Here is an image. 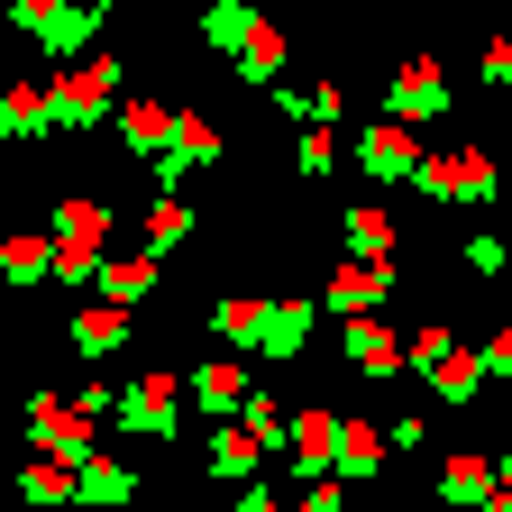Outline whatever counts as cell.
<instances>
[{
	"label": "cell",
	"mask_w": 512,
	"mask_h": 512,
	"mask_svg": "<svg viewBox=\"0 0 512 512\" xmlns=\"http://www.w3.org/2000/svg\"><path fill=\"white\" fill-rule=\"evenodd\" d=\"M119 339H128V311L119 302H83L74 311V357H110Z\"/></svg>",
	"instance_id": "603a6c76"
},
{
	"label": "cell",
	"mask_w": 512,
	"mask_h": 512,
	"mask_svg": "<svg viewBox=\"0 0 512 512\" xmlns=\"http://www.w3.org/2000/svg\"><path fill=\"white\" fill-rule=\"evenodd\" d=\"M485 83H494V92H512V37H494V46H485Z\"/></svg>",
	"instance_id": "f1b7e54d"
},
{
	"label": "cell",
	"mask_w": 512,
	"mask_h": 512,
	"mask_svg": "<svg viewBox=\"0 0 512 512\" xmlns=\"http://www.w3.org/2000/svg\"><path fill=\"white\" fill-rule=\"evenodd\" d=\"M430 202H467V211H485L494 202V156L485 147H439V156H421V174H412Z\"/></svg>",
	"instance_id": "5b68a950"
},
{
	"label": "cell",
	"mask_w": 512,
	"mask_h": 512,
	"mask_svg": "<svg viewBox=\"0 0 512 512\" xmlns=\"http://www.w3.org/2000/svg\"><path fill=\"white\" fill-rule=\"evenodd\" d=\"M384 458H394V439H384L375 421H348V430H339V485H366V476H384Z\"/></svg>",
	"instance_id": "44dd1931"
},
{
	"label": "cell",
	"mask_w": 512,
	"mask_h": 512,
	"mask_svg": "<svg viewBox=\"0 0 512 512\" xmlns=\"http://www.w3.org/2000/svg\"><path fill=\"white\" fill-rule=\"evenodd\" d=\"M339 238H348V256H366V266H394V211H384V202L339 211Z\"/></svg>",
	"instance_id": "d6986e66"
},
{
	"label": "cell",
	"mask_w": 512,
	"mask_h": 512,
	"mask_svg": "<svg viewBox=\"0 0 512 512\" xmlns=\"http://www.w3.org/2000/svg\"><path fill=\"white\" fill-rule=\"evenodd\" d=\"M512 266V238L503 229H467V275H503Z\"/></svg>",
	"instance_id": "4316f807"
},
{
	"label": "cell",
	"mask_w": 512,
	"mask_h": 512,
	"mask_svg": "<svg viewBox=\"0 0 512 512\" xmlns=\"http://www.w3.org/2000/svg\"><path fill=\"white\" fill-rule=\"evenodd\" d=\"M476 512H512V485H494V494H485V503H476Z\"/></svg>",
	"instance_id": "1f68e13d"
},
{
	"label": "cell",
	"mask_w": 512,
	"mask_h": 512,
	"mask_svg": "<svg viewBox=\"0 0 512 512\" xmlns=\"http://www.w3.org/2000/svg\"><path fill=\"white\" fill-rule=\"evenodd\" d=\"M339 357H348V366H357L366 384H384V375H394V366H403L412 348H403L394 330H384V320H348V330H339Z\"/></svg>",
	"instance_id": "8fae6325"
},
{
	"label": "cell",
	"mask_w": 512,
	"mask_h": 512,
	"mask_svg": "<svg viewBox=\"0 0 512 512\" xmlns=\"http://www.w3.org/2000/svg\"><path fill=\"white\" fill-rule=\"evenodd\" d=\"M485 384H494V375H485V348H448V357L430 366V394H439L448 412H467V403L485 394Z\"/></svg>",
	"instance_id": "e0dca14e"
},
{
	"label": "cell",
	"mask_w": 512,
	"mask_h": 512,
	"mask_svg": "<svg viewBox=\"0 0 512 512\" xmlns=\"http://www.w3.org/2000/svg\"><path fill=\"white\" fill-rule=\"evenodd\" d=\"M0 266H10V284H46V275H55V238L19 229V238H10V256H0Z\"/></svg>",
	"instance_id": "d4e9b609"
},
{
	"label": "cell",
	"mask_w": 512,
	"mask_h": 512,
	"mask_svg": "<svg viewBox=\"0 0 512 512\" xmlns=\"http://www.w3.org/2000/svg\"><path fill=\"white\" fill-rule=\"evenodd\" d=\"M311 330H320V302H275V311H266V339H256V366L302 357V348H311Z\"/></svg>",
	"instance_id": "4fadbf2b"
},
{
	"label": "cell",
	"mask_w": 512,
	"mask_h": 512,
	"mask_svg": "<svg viewBox=\"0 0 512 512\" xmlns=\"http://www.w3.org/2000/svg\"><path fill=\"white\" fill-rule=\"evenodd\" d=\"M101 10H119V0H101Z\"/></svg>",
	"instance_id": "836d02e7"
},
{
	"label": "cell",
	"mask_w": 512,
	"mask_h": 512,
	"mask_svg": "<svg viewBox=\"0 0 512 512\" xmlns=\"http://www.w3.org/2000/svg\"><path fill=\"white\" fill-rule=\"evenodd\" d=\"M266 458H275V448L256 439L247 421H220V430H211V485H247V476L266 467Z\"/></svg>",
	"instance_id": "7c38bea8"
},
{
	"label": "cell",
	"mask_w": 512,
	"mask_h": 512,
	"mask_svg": "<svg viewBox=\"0 0 512 512\" xmlns=\"http://www.w3.org/2000/svg\"><path fill=\"white\" fill-rule=\"evenodd\" d=\"M128 494H138V467H128V458H92V467H83V494H74V512H119Z\"/></svg>",
	"instance_id": "7402d4cb"
},
{
	"label": "cell",
	"mask_w": 512,
	"mask_h": 512,
	"mask_svg": "<svg viewBox=\"0 0 512 512\" xmlns=\"http://www.w3.org/2000/svg\"><path fill=\"white\" fill-rule=\"evenodd\" d=\"M384 293H394V266H366V256H348V266L320 284V311H339V320H366Z\"/></svg>",
	"instance_id": "9c48e42d"
},
{
	"label": "cell",
	"mask_w": 512,
	"mask_h": 512,
	"mask_svg": "<svg viewBox=\"0 0 512 512\" xmlns=\"http://www.w3.org/2000/svg\"><path fill=\"white\" fill-rule=\"evenodd\" d=\"M339 156H348V147L330 138V128H302V138H293V174H330Z\"/></svg>",
	"instance_id": "484cf974"
},
{
	"label": "cell",
	"mask_w": 512,
	"mask_h": 512,
	"mask_svg": "<svg viewBox=\"0 0 512 512\" xmlns=\"http://www.w3.org/2000/svg\"><path fill=\"white\" fill-rule=\"evenodd\" d=\"M348 156H357L375 183H412V174H421V138H412V119H375Z\"/></svg>",
	"instance_id": "52a82bcc"
},
{
	"label": "cell",
	"mask_w": 512,
	"mask_h": 512,
	"mask_svg": "<svg viewBox=\"0 0 512 512\" xmlns=\"http://www.w3.org/2000/svg\"><path fill=\"white\" fill-rule=\"evenodd\" d=\"M174 128H183V110H165V101H119V147L138 165H156L174 147Z\"/></svg>",
	"instance_id": "30bf717a"
},
{
	"label": "cell",
	"mask_w": 512,
	"mask_h": 512,
	"mask_svg": "<svg viewBox=\"0 0 512 512\" xmlns=\"http://www.w3.org/2000/svg\"><path fill=\"white\" fill-rule=\"evenodd\" d=\"M192 220H202V211H192L183 192H156V202H147V256H174L192 238Z\"/></svg>",
	"instance_id": "cb8c5ba5"
},
{
	"label": "cell",
	"mask_w": 512,
	"mask_h": 512,
	"mask_svg": "<svg viewBox=\"0 0 512 512\" xmlns=\"http://www.w3.org/2000/svg\"><path fill=\"white\" fill-rule=\"evenodd\" d=\"M110 421H119V439H174V430H183V375H174V366H147V375L119 394Z\"/></svg>",
	"instance_id": "277c9868"
},
{
	"label": "cell",
	"mask_w": 512,
	"mask_h": 512,
	"mask_svg": "<svg viewBox=\"0 0 512 512\" xmlns=\"http://www.w3.org/2000/svg\"><path fill=\"white\" fill-rule=\"evenodd\" d=\"M494 476H503V485H512V448H503V458H494Z\"/></svg>",
	"instance_id": "d6a6232c"
},
{
	"label": "cell",
	"mask_w": 512,
	"mask_h": 512,
	"mask_svg": "<svg viewBox=\"0 0 512 512\" xmlns=\"http://www.w3.org/2000/svg\"><path fill=\"white\" fill-rule=\"evenodd\" d=\"M229 512H293V503H284V494H266V485H238V503H229Z\"/></svg>",
	"instance_id": "4dcf8cb0"
},
{
	"label": "cell",
	"mask_w": 512,
	"mask_h": 512,
	"mask_svg": "<svg viewBox=\"0 0 512 512\" xmlns=\"http://www.w3.org/2000/svg\"><path fill=\"white\" fill-rule=\"evenodd\" d=\"M119 83H128V64H119V55H83V64H64V74L46 83V92H55V128H74V138H83V128H101V119L119 110Z\"/></svg>",
	"instance_id": "7a4b0ae2"
},
{
	"label": "cell",
	"mask_w": 512,
	"mask_h": 512,
	"mask_svg": "<svg viewBox=\"0 0 512 512\" xmlns=\"http://www.w3.org/2000/svg\"><path fill=\"white\" fill-rule=\"evenodd\" d=\"M485 375H494V384H512V330H494V339H485Z\"/></svg>",
	"instance_id": "f546056e"
},
{
	"label": "cell",
	"mask_w": 512,
	"mask_h": 512,
	"mask_svg": "<svg viewBox=\"0 0 512 512\" xmlns=\"http://www.w3.org/2000/svg\"><path fill=\"white\" fill-rule=\"evenodd\" d=\"M10 19H19V28L55 55V64H83L110 10H101V0H10Z\"/></svg>",
	"instance_id": "3957f363"
},
{
	"label": "cell",
	"mask_w": 512,
	"mask_h": 512,
	"mask_svg": "<svg viewBox=\"0 0 512 512\" xmlns=\"http://www.w3.org/2000/svg\"><path fill=\"white\" fill-rule=\"evenodd\" d=\"M384 110H394V119H448V110H458V92L439 83V64H430V55H412L403 74L384 83Z\"/></svg>",
	"instance_id": "ba28073f"
},
{
	"label": "cell",
	"mask_w": 512,
	"mask_h": 512,
	"mask_svg": "<svg viewBox=\"0 0 512 512\" xmlns=\"http://www.w3.org/2000/svg\"><path fill=\"white\" fill-rule=\"evenodd\" d=\"M28 430H37V448H46V458H64V467H92V458H101V421H92L83 403L37 394V403H28Z\"/></svg>",
	"instance_id": "8992f818"
},
{
	"label": "cell",
	"mask_w": 512,
	"mask_h": 512,
	"mask_svg": "<svg viewBox=\"0 0 512 512\" xmlns=\"http://www.w3.org/2000/svg\"><path fill=\"white\" fill-rule=\"evenodd\" d=\"M503 476H494V458H476V448H458V458H439V503L448 512H476L485 494H494Z\"/></svg>",
	"instance_id": "2e32d148"
},
{
	"label": "cell",
	"mask_w": 512,
	"mask_h": 512,
	"mask_svg": "<svg viewBox=\"0 0 512 512\" xmlns=\"http://www.w3.org/2000/svg\"><path fill=\"white\" fill-rule=\"evenodd\" d=\"M110 202H92V192H64L55 202V284L64 293H83V284H101V266H110Z\"/></svg>",
	"instance_id": "6da1fadb"
},
{
	"label": "cell",
	"mask_w": 512,
	"mask_h": 512,
	"mask_svg": "<svg viewBox=\"0 0 512 512\" xmlns=\"http://www.w3.org/2000/svg\"><path fill=\"white\" fill-rule=\"evenodd\" d=\"M256 28H266V19H256V0H211V10H202V46H211L220 64H238V55L256 46Z\"/></svg>",
	"instance_id": "5bb4252c"
},
{
	"label": "cell",
	"mask_w": 512,
	"mask_h": 512,
	"mask_svg": "<svg viewBox=\"0 0 512 512\" xmlns=\"http://www.w3.org/2000/svg\"><path fill=\"white\" fill-rule=\"evenodd\" d=\"M266 311H275L266 293H220V302H211V330H220L229 348H247V357H256V339H266Z\"/></svg>",
	"instance_id": "ffe728a7"
},
{
	"label": "cell",
	"mask_w": 512,
	"mask_h": 512,
	"mask_svg": "<svg viewBox=\"0 0 512 512\" xmlns=\"http://www.w3.org/2000/svg\"><path fill=\"white\" fill-rule=\"evenodd\" d=\"M293 512H348V494H339L330 476H320V485H302V503H293Z\"/></svg>",
	"instance_id": "83f0119b"
},
{
	"label": "cell",
	"mask_w": 512,
	"mask_h": 512,
	"mask_svg": "<svg viewBox=\"0 0 512 512\" xmlns=\"http://www.w3.org/2000/svg\"><path fill=\"white\" fill-rule=\"evenodd\" d=\"M156 284H165V256H110L101 266V302H119V311L156 302Z\"/></svg>",
	"instance_id": "ac0fdd59"
},
{
	"label": "cell",
	"mask_w": 512,
	"mask_h": 512,
	"mask_svg": "<svg viewBox=\"0 0 512 512\" xmlns=\"http://www.w3.org/2000/svg\"><path fill=\"white\" fill-rule=\"evenodd\" d=\"M247 394H256V384H247V366H238V357H211V366H192V403H202L211 421L247 412Z\"/></svg>",
	"instance_id": "9a60e30c"
}]
</instances>
